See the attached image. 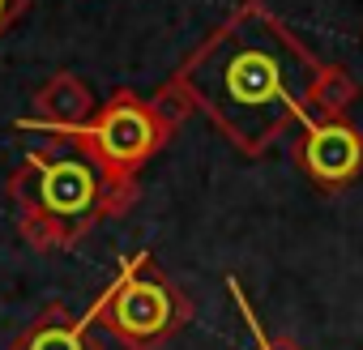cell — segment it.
<instances>
[{"instance_id":"8fae6325","label":"cell","mask_w":363,"mask_h":350,"mask_svg":"<svg viewBox=\"0 0 363 350\" xmlns=\"http://www.w3.org/2000/svg\"><path fill=\"white\" fill-rule=\"evenodd\" d=\"M30 9V0H0V39H5Z\"/></svg>"},{"instance_id":"7a4b0ae2","label":"cell","mask_w":363,"mask_h":350,"mask_svg":"<svg viewBox=\"0 0 363 350\" xmlns=\"http://www.w3.org/2000/svg\"><path fill=\"white\" fill-rule=\"evenodd\" d=\"M5 188L18 205L22 239L39 252L77 248L103 218L124 214L137 201V180H116L86 149L60 137L26 149Z\"/></svg>"},{"instance_id":"52a82bcc","label":"cell","mask_w":363,"mask_h":350,"mask_svg":"<svg viewBox=\"0 0 363 350\" xmlns=\"http://www.w3.org/2000/svg\"><path fill=\"white\" fill-rule=\"evenodd\" d=\"M9 350H107L94 337V320L90 312H69L65 303H48L18 337Z\"/></svg>"},{"instance_id":"3957f363","label":"cell","mask_w":363,"mask_h":350,"mask_svg":"<svg viewBox=\"0 0 363 350\" xmlns=\"http://www.w3.org/2000/svg\"><path fill=\"white\" fill-rule=\"evenodd\" d=\"M90 320L124 350H158L193 320V299L150 252H128L90 303Z\"/></svg>"},{"instance_id":"6da1fadb","label":"cell","mask_w":363,"mask_h":350,"mask_svg":"<svg viewBox=\"0 0 363 350\" xmlns=\"http://www.w3.org/2000/svg\"><path fill=\"white\" fill-rule=\"evenodd\" d=\"M320 73L325 60L265 0H240L171 77L244 158H261L291 124L312 115Z\"/></svg>"},{"instance_id":"5b68a950","label":"cell","mask_w":363,"mask_h":350,"mask_svg":"<svg viewBox=\"0 0 363 350\" xmlns=\"http://www.w3.org/2000/svg\"><path fill=\"white\" fill-rule=\"evenodd\" d=\"M295 162L320 193H342L363 175V132L350 120L308 115L299 124Z\"/></svg>"},{"instance_id":"30bf717a","label":"cell","mask_w":363,"mask_h":350,"mask_svg":"<svg viewBox=\"0 0 363 350\" xmlns=\"http://www.w3.org/2000/svg\"><path fill=\"white\" fill-rule=\"evenodd\" d=\"M154 107H158V111H162L175 128L189 120V111H197V107H193V98H189V90L179 86L175 77H167V81H162V90L154 94Z\"/></svg>"},{"instance_id":"9c48e42d","label":"cell","mask_w":363,"mask_h":350,"mask_svg":"<svg viewBox=\"0 0 363 350\" xmlns=\"http://www.w3.org/2000/svg\"><path fill=\"white\" fill-rule=\"evenodd\" d=\"M227 290H231V299H235V307H240V320L248 324L252 350H299V346H291V341H278V337H269V329H265V324H261V316L252 312V303H248V290H244V282H240V278H227Z\"/></svg>"},{"instance_id":"8992f818","label":"cell","mask_w":363,"mask_h":350,"mask_svg":"<svg viewBox=\"0 0 363 350\" xmlns=\"http://www.w3.org/2000/svg\"><path fill=\"white\" fill-rule=\"evenodd\" d=\"M94 111H99V103H94V94H90V86L77 77V73H69V69H60V73H52L43 86H39V94H35V115L30 120H18V128L22 132H65V128H77V124H86V120H94Z\"/></svg>"},{"instance_id":"277c9868","label":"cell","mask_w":363,"mask_h":350,"mask_svg":"<svg viewBox=\"0 0 363 350\" xmlns=\"http://www.w3.org/2000/svg\"><path fill=\"white\" fill-rule=\"evenodd\" d=\"M171 132H175V124L154 107V98H141L133 90H116L94 111V120H86L77 128H65V132H52V137L73 141L77 149H86L107 175H116V180H137V171L154 154H162Z\"/></svg>"},{"instance_id":"ba28073f","label":"cell","mask_w":363,"mask_h":350,"mask_svg":"<svg viewBox=\"0 0 363 350\" xmlns=\"http://www.w3.org/2000/svg\"><path fill=\"white\" fill-rule=\"evenodd\" d=\"M354 98H359V81L342 64H325V73H320V81L312 90L308 111L312 115H325V120H346V111H350Z\"/></svg>"}]
</instances>
